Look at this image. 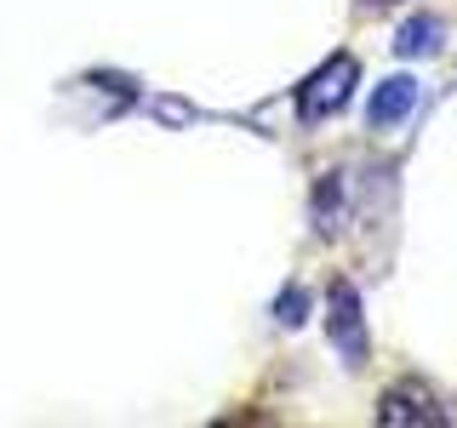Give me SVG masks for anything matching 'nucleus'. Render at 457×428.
I'll return each mask as SVG.
<instances>
[{
    "instance_id": "nucleus-1",
    "label": "nucleus",
    "mask_w": 457,
    "mask_h": 428,
    "mask_svg": "<svg viewBox=\"0 0 457 428\" xmlns=\"http://www.w3.org/2000/svg\"><path fill=\"white\" fill-rule=\"evenodd\" d=\"M354 80H361V63H354L349 52H332L314 75L297 86V114H303V126L314 120H326V114H337L343 103H349V92H354Z\"/></svg>"
},
{
    "instance_id": "nucleus-2",
    "label": "nucleus",
    "mask_w": 457,
    "mask_h": 428,
    "mask_svg": "<svg viewBox=\"0 0 457 428\" xmlns=\"http://www.w3.org/2000/svg\"><path fill=\"white\" fill-rule=\"evenodd\" d=\"M326 332H332V349L343 354V366H366V320H361V292H354L349 280L332 285V320H326Z\"/></svg>"
},
{
    "instance_id": "nucleus-3",
    "label": "nucleus",
    "mask_w": 457,
    "mask_h": 428,
    "mask_svg": "<svg viewBox=\"0 0 457 428\" xmlns=\"http://www.w3.org/2000/svg\"><path fill=\"white\" fill-rule=\"evenodd\" d=\"M411 109H418V80H411V75H389V80L378 86V92H371L366 120L378 126V132H389V126H400Z\"/></svg>"
},
{
    "instance_id": "nucleus-4",
    "label": "nucleus",
    "mask_w": 457,
    "mask_h": 428,
    "mask_svg": "<svg viewBox=\"0 0 457 428\" xmlns=\"http://www.w3.org/2000/svg\"><path fill=\"white\" fill-rule=\"evenodd\" d=\"M378 417H383V423H440L446 411H440L435 399L418 389V383H400V389L383 394V411H378Z\"/></svg>"
},
{
    "instance_id": "nucleus-5",
    "label": "nucleus",
    "mask_w": 457,
    "mask_h": 428,
    "mask_svg": "<svg viewBox=\"0 0 457 428\" xmlns=\"http://www.w3.org/2000/svg\"><path fill=\"white\" fill-rule=\"evenodd\" d=\"M395 52H400V57H428V52H440V18H428V12L406 18V23L395 29Z\"/></svg>"
},
{
    "instance_id": "nucleus-6",
    "label": "nucleus",
    "mask_w": 457,
    "mask_h": 428,
    "mask_svg": "<svg viewBox=\"0 0 457 428\" xmlns=\"http://www.w3.org/2000/svg\"><path fill=\"white\" fill-rule=\"evenodd\" d=\"M275 314H280V325H303L309 320V292H303V285H286V292H280V303H275Z\"/></svg>"
},
{
    "instance_id": "nucleus-7",
    "label": "nucleus",
    "mask_w": 457,
    "mask_h": 428,
    "mask_svg": "<svg viewBox=\"0 0 457 428\" xmlns=\"http://www.w3.org/2000/svg\"><path fill=\"white\" fill-rule=\"evenodd\" d=\"M366 6H395V0H366Z\"/></svg>"
}]
</instances>
